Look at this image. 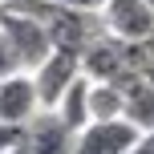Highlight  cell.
Here are the masks:
<instances>
[{
	"label": "cell",
	"instance_id": "obj_1",
	"mask_svg": "<svg viewBox=\"0 0 154 154\" xmlns=\"http://www.w3.org/2000/svg\"><path fill=\"white\" fill-rule=\"evenodd\" d=\"M37 8V16L45 20L49 37H53V49L61 53L81 57L93 41L101 37V12H85V8H65V4H49V0H29Z\"/></svg>",
	"mask_w": 154,
	"mask_h": 154
},
{
	"label": "cell",
	"instance_id": "obj_2",
	"mask_svg": "<svg viewBox=\"0 0 154 154\" xmlns=\"http://www.w3.org/2000/svg\"><path fill=\"white\" fill-rule=\"evenodd\" d=\"M0 29L12 41L16 57H20L24 73H32L49 53H53V37H49L45 20L37 16V8L29 0H4V12H0Z\"/></svg>",
	"mask_w": 154,
	"mask_h": 154
},
{
	"label": "cell",
	"instance_id": "obj_3",
	"mask_svg": "<svg viewBox=\"0 0 154 154\" xmlns=\"http://www.w3.org/2000/svg\"><path fill=\"white\" fill-rule=\"evenodd\" d=\"M81 77H85V73H81V57L53 49V53L32 69V81H37V93H41V106H45V109H57V106H61V97L81 81Z\"/></svg>",
	"mask_w": 154,
	"mask_h": 154
},
{
	"label": "cell",
	"instance_id": "obj_4",
	"mask_svg": "<svg viewBox=\"0 0 154 154\" xmlns=\"http://www.w3.org/2000/svg\"><path fill=\"white\" fill-rule=\"evenodd\" d=\"M101 29L118 41L142 45L154 29V8L146 0H106L101 4Z\"/></svg>",
	"mask_w": 154,
	"mask_h": 154
},
{
	"label": "cell",
	"instance_id": "obj_5",
	"mask_svg": "<svg viewBox=\"0 0 154 154\" xmlns=\"http://www.w3.org/2000/svg\"><path fill=\"white\" fill-rule=\"evenodd\" d=\"M20 154H77V130L65 126V118L57 109H41L24 126Z\"/></svg>",
	"mask_w": 154,
	"mask_h": 154
},
{
	"label": "cell",
	"instance_id": "obj_6",
	"mask_svg": "<svg viewBox=\"0 0 154 154\" xmlns=\"http://www.w3.org/2000/svg\"><path fill=\"white\" fill-rule=\"evenodd\" d=\"M142 130L130 126L126 118L114 122H89L85 130H77V154H134Z\"/></svg>",
	"mask_w": 154,
	"mask_h": 154
},
{
	"label": "cell",
	"instance_id": "obj_7",
	"mask_svg": "<svg viewBox=\"0 0 154 154\" xmlns=\"http://www.w3.org/2000/svg\"><path fill=\"white\" fill-rule=\"evenodd\" d=\"M41 93L32 73H12L0 81V122H12V126H29L32 118L41 114Z\"/></svg>",
	"mask_w": 154,
	"mask_h": 154
},
{
	"label": "cell",
	"instance_id": "obj_8",
	"mask_svg": "<svg viewBox=\"0 0 154 154\" xmlns=\"http://www.w3.org/2000/svg\"><path fill=\"white\" fill-rule=\"evenodd\" d=\"M118 85L126 89V122L138 126L142 134L154 130V81L142 69H134V73L118 77Z\"/></svg>",
	"mask_w": 154,
	"mask_h": 154
},
{
	"label": "cell",
	"instance_id": "obj_9",
	"mask_svg": "<svg viewBox=\"0 0 154 154\" xmlns=\"http://www.w3.org/2000/svg\"><path fill=\"white\" fill-rule=\"evenodd\" d=\"M89 118L93 122L126 118V89L118 81H93L89 77Z\"/></svg>",
	"mask_w": 154,
	"mask_h": 154
},
{
	"label": "cell",
	"instance_id": "obj_10",
	"mask_svg": "<svg viewBox=\"0 0 154 154\" xmlns=\"http://www.w3.org/2000/svg\"><path fill=\"white\" fill-rule=\"evenodd\" d=\"M57 114L65 118V126H69V130H85V126L93 122V118H89V77H81V81H77L73 89L61 97Z\"/></svg>",
	"mask_w": 154,
	"mask_h": 154
},
{
	"label": "cell",
	"instance_id": "obj_11",
	"mask_svg": "<svg viewBox=\"0 0 154 154\" xmlns=\"http://www.w3.org/2000/svg\"><path fill=\"white\" fill-rule=\"evenodd\" d=\"M12 73H24V65H20V57H16L12 41H8L4 29H0V81H4V77H12Z\"/></svg>",
	"mask_w": 154,
	"mask_h": 154
},
{
	"label": "cell",
	"instance_id": "obj_12",
	"mask_svg": "<svg viewBox=\"0 0 154 154\" xmlns=\"http://www.w3.org/2000/svg\"><path fill=\"white\" fill-rule=\"evenodd\" d=\"M20 146H24V126L0 122V154H16Z\"/></svg>",
	"mask_w": 154,
	"mask_h": 154
},
{
	"label": "cell",
	"instance_id": "obj_13",
	"mask_svg": "<svg viewBox=\"0 0 154 154\" xmlns=\"http://www.w3.org/2000/svg\"><path fill=\"white\" fill-rule=\"evenodd\" d=\"M49 4H65V8H85V12H101L106 0H49Z\"/></svg>",
	"mask_w": 154,
	"mask_h": 154
},
{
	"label": "cell",
	"instance_id": "obj_14",
	"mask_svg": "<svg viewBox=\"0 0 154 154\" xmlns=\"http://www.w3.org/2000/svg\"><path fill=\"white\" fill-rule=\"evenodd\" d=\"M134 154H154V130H146L138 138V146H134Z\"/></svg>",
	"mask_w": 154,
	"mask_h": 154
},
{
	"label": "cell",
	"instance_id": "obj_15",
	"mask_svg": "<svg viewBox=\"0 0 154 154\" xmlns=\"http://www.w3.org/2000/svg\"><path fill=\"white\" fill-rule=\"evenodd\" d=\"M142 45H146V53L154 57V29H150V37H146V41H142Z\"/></svg>",
	"mask_w": 154,
	"mask_h": 154
},
{
	"label": "cell",
	"instance_id": "obj_16",
	"mask_svg": "<svg viewBox=\"0 0 154 154\" xmlns=\"http://www.w3.org/2000/svg\"><path fill=\"white\" fill-rule=\"evenodd\" d=\"M0 12H4V0H0Z\"/></svg>",
	"mask_w": 154,
	"mask_h": 154
},
{
	"label": "cell",
	"instance_id": "obj_17",
	"mask_svg": "<svg viewBox=\"0 0 154 154\" xmlns=\"http://www.w3.org/2000/svg\"><path fill=\"white\" fill-rule=\"evenodd\" d=\"M146 4H150V8H154V0H146Z\"/></svg>",
	"mask_w": 154,
	"mask_h": 154
},
{
	"label": "cell",
	"instance_id": "obj_18",
	"mask_svg": "<svg viewBox=\"0 0 154 154\" xmlns=\"http://www.w3.org/2000/svg\"><path fill=\"white\" fill-rule=\"evenodd\" d=\"M16 154H20V150H16Z\"/></svg>",
	"mask_w": 154,
	"mask_h": 154
}]
</instances>
